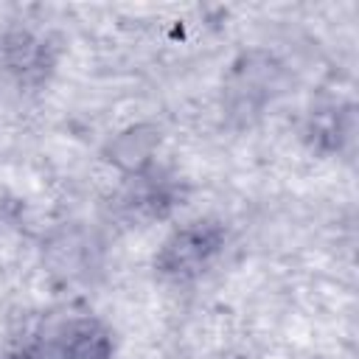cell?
Returning a JSON list of instances; mask_svg holds the SVG:
<instances>
[{"label":"cell","mask_w":359,"mask_h":359,"mask_svg":"<svg viewBox=\"0 0 359 359\" xmlns=\"http://www.w3.org/2000/svg\"><path fill=\"white\" fill-rule=\"evenodd\" d=\"M222 247H224L222 224H216V222H191V224L180 227L177 233H171L165 238L154 264L163 275H168L174 280H188V278L199 275L216 258V252Z\"/></svg>","instance_id":"7a4b0ae2"},{"label":"cell","mask_w":359,"mask_h":359,"mask_svg":"<svg viewBox=\"0 0 359 359\" xmlns=\"http://www.w3.org/2000/svg\"><path fill=\"white\" fill-rule=\"evenodd\" d=\"M157 143H160L157 126H151V123H137V126H129V129L118 132V135L109 140V146H107V160H109L112 165H118L121 171L140 177V174L151 165V157H154V151H157Z\"/></svg>","instance_id":"3957f363"},{"label":"cell","mask_w":359,"mask_h":359,"mask_svg":"<svg viewBox=\"0 0 359 359\" xmlns=\"http://www.w3.org/2000/svg\"><path fill=\"white\" fill-rule=\"evenodd\" d=\"M8 359H112V339L98 320L76 317L20 348Z\"/></svg>","instance_id":"6da1fadb"}]
</instances>
